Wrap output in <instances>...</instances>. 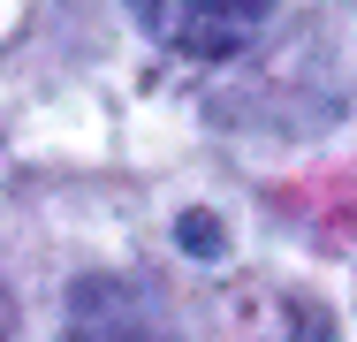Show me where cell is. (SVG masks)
I'll return each instance as SVG.
<instances>
[{"label":"cell","instance_id":"obj_3","mask_svg":"<svg viewBox=\"0 0 357 342\" xmlns=\"http://www.w3.org/2000/svg\"><path fill=\"white\" fill-rule=\"evenodd\" d=\"M282 342H327V335H319V327H312V320H304V327H296V335H282Z\"/></svg>","mask_w":357,"mask_h":342},{"label":"cell","instance_id":"obj_2","mask_svg":"<svg viewBox=\"0 0 357 342\" xmlns=\"http://www.w3.org/2000/svg\"><path fill=\"white\" fill-rule=\"evenodd\" d=\"M61 342H175L160 297H144L137 281H114V274H91L69 289V327Z\"/></svg>","mask_w":357,"mask_h":342},{"label":"cell","instance_id":"obj_1","mask_svg":"<svg viewBox=\"0 0 357 342\" xmlns=\"http://www.w3.org/2000/svg\"><path fill=\"white\" fill-rule=\"evenodd\" d=\"M137 23L183 61H228L259 38L266 0H130Z\"/></svg>","mask_w":357,"mask_h":342}]
</instances>
